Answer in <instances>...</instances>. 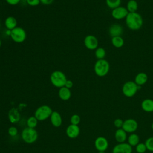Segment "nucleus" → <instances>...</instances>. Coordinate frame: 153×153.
I'll list each match as a JSON object with an SVG mask.
<instances>
[{
    "label": "nucleus",
    "mask_w": 153,
    "mask_h": 153,
    "mask_svg": "<svg viewBox=\"0 0 153 153\" xmlns=\"http://www.w3.org/2000/svg\"><path fill=\"white\" fill-rule=\"evenodd\" d=\"M58 94L60 99L63 100H68L71 97V91L70 89L65 87H63L59 88Z\"/></svg>",
    "instance_id": "nucleus-17"
},
{
    "label": "nucleus",
    "mask_w": 153,
    "mask_h": 153,
    "mask_svg": "<svg viewBox=\"0 0 153 153\" xmlns=\"http://www.w3.org/2000/svg\"><path fill=\"white\" fill-rule=\"evenodd\" d=\"M111 41L112 45L116 48H121L124 45V41L121 36L112 38Z\"/></svg>",
    "instance_id": "nucleus-24"
},
{
    "label": "nucleus",
    "mask_w": 153,
    "mask_h": 153,
    "mask_svg": "<svg viewBox=\"0 0 153 153\" xmlns=\"http://www.w3.org/2000/svg\"><path fill=\"white\" fill-rule=\"evenodd\" d=\"M139 87V86H138L135 82L129 81L123 84L122 87V92L125 96L131 97L136 94Z\"/></svg>",
    "instance_id": "nucleus-7"
},
{
    "label": "nucleus",
    "mask_w": 153,
    "mask_h": 153,
    "mask_svg": "<svg viewBox=\"0 0 153 153\" xmlns=\"http://www.w3.org/2000/svg\"><path fill=\"white\" fill-rule=\"evenodd\" d=\"M121 2V0H106V4L107 6L112 10L120 7Z\"/></svg>",
    "instance_id": "nucleus-25"
},
{
    "label": "nucleus",
    "mask_w": 153,
    "mask_h": 153,
    "mask_svg": "<svg viewBox=\"0 0 153 153\" xmlns=\"http://www.w3.org/2000/svg\"><path fill=\"white\" fill-rule=\"evenodd\" d=\"M0 27H1V20H0Z\"/></svg>",
    "instance_id": "nucleus-39"
},
{
    "label": "nucleus",
    "mask_w": 153,
    "mask_h": 153,
    "mask_svg": "<svg viewBox=\"0 0 153 153\" xmlns=\"http://www.w3.org/2000/svg\"><path fill=\"white\" fill-rule=\"evenodd\" d=\"M26 4L32 7H35L40 4L39 0H26Z\"/></svg>",
    "instance_id": "nucleus-33"
},
{
    "label": "nucleus",
    "mask_w": 153,
    "mask_h": 153,
    "mask_svg": "<svg viewBox=\"0 0 153 153\" xmlns=\"http://www.w3.org/2000/svg\"><path fill=\"white\" fill-rule=\"evenodd\" d=\"M134 1H137V0H134Z\"/></svg>",
    "instance_id": "nucleus-40"
},
{
    "label": "nucleus",
    "mask_w": 153,
    "mask_h": 153,
    "mask_svg": "<svg viewBox=\"0 0 153 153\" xmlns=\"http://www.w3.org/2000/svg\"><path fill=\"white\" fill-rule=\"evenodd\" d=\"M80 132L79 127L78 125L70 124L68 126L66 130V133L67 136L71 139H74L77 137Z\"/></svg>",
    "instance_id": "nucleus-13"
},
{
    "label": "nucleus",
    "mask_w": 153,
    "mask_h": 153,
    "mask_svg": "<svg viewBox=\"0 0 153 153\" xmlns=\"http://www.w3.org/2000/svg\"><path fill=\"white\" fill-rule=\"evenodd\" d=\"M17 129L16 127L14 126H11L10 127L8 130V133L9 134L10 136H12V137H14V136H16L17 134Z\"/></svg>",
    "instance_id": "nucleus-31"
},
{
    "label": "nucleus",
    "mask_w": 153,
    "mask_h": 153,
    "mask_svg": "<svg viewBox=\"0 0 153 153\" xmlns=\"http://www.w3.org/2000/svg\"><path fill=\"white\" fill-rule=\"evenodd\" d=\"M128 14V11L127 10V8L123 7H120V6L113 9L111 13L113 18L117 20L126 18Z\"/></svg>",
    "instance_id": "nucleus-12"
},
{
    "label": "nucleus",
    "mask_w": 153,
    "mask_h": 153,
    "mask_svg": "<svg viewBox=\"0 0 153 153\" xmlns=\"http://www.w3.org/2000/svg\"><path fill=\"white\" fill-rule=\"evenodd\" d=\"M145 144L148 150L153 152V137H150L148 138L146 140Z\"/></svg>",
    "instance_id": "nucleus-29"
},
{
    "label": "nucleus",
    "mask_w": 153,
    "mask_h": 153,
    "mask_svg": "<svg viewBox=\"0 0 153 153\" xmlns=\"http://www.w3.org/2000/svg\"><path fill=\"white\" fill-rule=\"evenodd\" d=\"M151 128H152V130H153V123H152V125H151Z\"/></svg>",
    "instance_id": "nucleus-38"
},
{
    "label": "nucleus",
    "mask_w": 153,
    "mask_h": 153,
    "mask_svg": "<svg viewBox=\"0 0 153 153\" xmlns=\"http://www.w3.org/2000/svg\"><path fill=\"white\" fill-rule=\"evenodd\" d=\"M147 150L145 143H139L136 146V151L137 153H144Z\"/></svg>",
    "instance_id": "nucleus-28"
},
{
    "label": "nucleus",
    "mask_w": 153,
    "mask_h": 153,
    "mask_svg": "<svg viewBox=\"0 0 153 153\" xmlns=\"http://www.w3.org/2000/svg\"><path fill=\"white\" fill-rule=\"evenodd\" d=\"M53 111L48 105H42L38 107L35 111L34 116L38 121H44L48 118Z\"/></svg>",
    "instance_id": "nucleus-5"
},
{
    "label": "nucleus",
    "mask_w": 153,
    "mask_h": 153,
    "mask_svg": "<svg viewBox=\"0 0 153 153\" xmlns=\"http://www.w3.org/2000/svg\"><path fill=\"white\" fill-rule=\"evenodd\" d=\"M105 56H106V51L103 48L99 47L96 49L95 56L98 60L104 59Z\"/></svg>",
    "instance_id": "nucleus-26"
},
{
    "label": "nucleus",
    "mask_w": 153,
    "mask_h": 153,
    "mask_svg": "<svg viewBox=\"0 0 153 153\" xmlns=\"http://www.w3.org/2000/svg\"><path fill=\"white\" fill-rule=\"evenodd\" d=\"M126 23L130 29L137 30L142 27L143 20L140 14L136 12L128 13L126 17Z\"/></svg>",
    "instance_id": "nucleus-1"
},
{
    "label": "nucleus",
    "mask_w": 153,
    "mask_h": 153,
    "mask_svg": "<svg viewBox=\"0 0 153 153\" xmlns=\"http://www.w3.org/2000/svg\"><path fill=\"white\" fill-rule=\"evenodd\" d=\"M132 146L128 143H119L112 149V153H131Z\"/></svg>",
    "instance_id": "nucleus-11"
},
{
    "label": "nucleus",
    "mask_w": 153,
    "mask_h": 153,
    "mask_svg": "<svg viewBox=\"0 0 153 153\" xmlns=\"http://www.w3.org/2000/svg\"><path fill=\"white\" fill-rule=\"evenodd\" d=\"M137 122L133 118H128L124 121L121 128H123L126 133H133L137 130Z\"/></svg>",
    "instance_id": "nucleus-8"
},
{
    "label": "nucleus",
    "mask_w": 153,
    "mask_h": 153,
    "mask_svg": "<svg viewBox=\"0 0 153 153\" xmlns=\"http://www.w3.org/2000/svg\"><path fill=\"white\" fill-rule=\"evenodd\" d=\"M21 136L25 142L27 143H32L37 140L38 134L35 128L27 127L22 130Z\"/></svg>",
    "instance_id": "nucleus-4"
},
{
    "label": "nucleus",
    "mask_w": 153,
    "mask_h": 153,
    "mask_svg": "<svg viewBox=\"0 0 153 153\" xmlns=\"http://www.w3.org/2000/svg\"><path fill=\"white\" fill-rule=\"evenodd\" d=\"M8 118L11 123H16L20 120V115L19 112L15 109L13 108L8 112Z\"/></svg>",
    "instance_id": "nucleus-21"
},
{
    "label": "nucleus",
    "mask_w": 153,
    "mask_h": 153,
    "mask_svg": "<svg viewBox=\"0 0 153 153\" xmlns=\"http://www.w3.org/2000/svg\"><path fill=\"white\" fill-rule=\"evenodd\" d=\"M6 2L11 5H16L21 2V0H5Z\"/></svg>",
    "instance_id": "nucleus-34"
},
{
    "label": "nucleus",
    "mask_w": 153,
    "mask_h": 153,
    "mask_svg": "<svg viewBox=\"0 0 153 153\" xmlns=\"http://www.w3.org/2000/svg\"><path fill=\"white\" fill-rule=\"evenodd\" d=\"M84 44L85 47L90 50H96L99 44L97 38L93 35H87L84 39Z\"/></svg>",
    "instance_id": "nucleus-9"
},
{
    "label": "nucleus",
    "mask_w": 153,
    "mask_h": 153,
    "mask_svg": "<svg viewBox=\"0 0 153 153\" xmlns=\"http://www.w3.org/2000/svg\"><path fill=\"white\" fill-rule=\"evenodd\" d=\"M148 77L146 73L139 72L135 76L134 82L138 86H141L145 84L148 81Z\"/></svg>",
    "instance_id": "nucleus-20"
},
{
    "label": "nucleus",
    "mask_w": 153,
    "mask_h": 153,
    "mask_svg": "<svg viewBox=\"0 0 153 153\" xmlns=\"http://www.w3.org/2000/svg\"><path fill=\"white\" fill-rule=\"evenodd\" d=\"M40 1V3H41L43 5H48L51 4L54 0H39Z\"/></svg>",
    "instance_id": "nucleus-36"
},
{
    "label": "nucleus",
    "mask_w": 153,
    "mask_h": 153,
    "mask_svg": "<svg viewBox=\"0 0 153 153\" xmlns=\"http://www.w3.org/2000/svg\"><path fill=\"white\" fill-rule=\"evenodd\" d=\"M50 81L56 87L61 88L65 86L67 80L65 74L60 71H54L50 75Z\"/></svg>",
    "instance_id": "nucleus-2"
},
{
    "label": "nucleus",
    "mask_w": 153,
    "mask_h": 153,
    "mask_svg": "<svg viewBox=\"0 0 153 153\" xmlns=\"http://www.w3.org/2000/svg\"><path fill=\"white\" fill-rule=\"evenodd\" d=\"M80 121H81L80 117L77 114L72 115L70 119V122L71 124H74V125H78L79 123H80Z\"/></svg>",
    "instance_id": "nucleus-30"
},
{
    "label": "nucleus",
    "mask_w": 153,
    "mask_h": 153,
    "mask_svg": "<svg viewBox=\"0 0 153 153\" xmlns=\"http://www.w3.org/2000/svg\"><path fill=\"white\" fill-rule=\"evenodd\" d=\"M38 120L36 118L35 116H32L28 118L27 120V125L28 127L35 128V127L37 126Z\"/></svg>",
    "instance_id": "nucleus-27"
},
{
    "label": "nucleus",
    "mask_w": 153,
    "mask_h": 153,
    "mask_svg": "<svg viewBox=\"0 0 153 153\" xmlns=\"http://www.w3.org/2000/svg\"><path fill=\"white\" fill-rule=\"evenodd\" d=\"M115 139L118 143H123L127 139V133L123 128H118L115 132Z\"/></svg>",
    "instance_id": "nucleus-18"
},
{
    "label": "nucleus",
    "mask_w": 153,
    "mask_h": 153,
    "mask_svg": "<svg viewBox=\"0 0 153 153\" xmlns=\"http://www.w3.org/2000/svg\"><path fill=\"white\" fill-rule=\"evenodd\" d=\"M73 85H74L73 82H72L71 80L67 79L66 81V83H65V85L64 87H66V88L70 89V88H71L73 87Z\"/></svg>",
    "instance_id": "nucleus-35"
},
{
    "label": "nucleus",
    "mask_w": 153,
    "mask_h": 153,
    "mask_svg": "<svg viewBox=\"0 0 153 153\" xmlns=\"http://www.w3.org/2000/svg\"><path fill=\"white\" fill-rule=\"evenodd\" d=\"M1 45H2V41H1V39H0V48H1Z\"/></svg>",
    "instance_id": "nucleus-37"
},
{
    "label": "nucleus",
    "mask_w": 153,
    "mask_h": 153,
    "mask_svg": "<svg viewBox=\"0 0 153 153\" xmlns=\"http://www.w3.org/2000/svg\"><path fill=\"white\" fill-rule=\"evenodd\" d=\"M94 146L99 152H103L108 148V141L105 137L99 136L94 141Z\"/></svg>",
    "instance_id": "nucleus-10"
},
{
    "label": "nucleus",
    "mask_w": 153,
    "mask_h": 153,
    "mask_svg": "<svg viewBox=\"0 0 153 153\" xmlns=\"http://www.w3.org/2000/svg\"><path fill=\"white\" fill-rule=\"evenodd\" d=\"M139 140L140 139L139 136L134 133L130 134V135L128 137V143L131 146H136L139 143Z\"/></svg>",
    "instance_id": "nucleus-22"
},
{
    "label": "nucleus",
    "mask_w": 153,
    "mask_h": 153,
    "mask_svg": "<svg viewBox=\"0 0 153 153\" xmlns=\"http://www.w3.org/2000/svg\"><path fill=\"white\" fill-rule=\"evenodd\" d=\"M141 108L146 112H153V100L151 99H144L141 103Z\"/></svg>",
    "instance_id": "nucleus-19"
},
{
    "label": "nucleus",
    "mask_w": 153,
    "mask_h": 153,
    "mask_svg": "<svg viewBox=\"0 0 153 153\" xmlns=\"http://www.w3.org/2000/svg\"><path fill=\"white\" fill-rule=\"evenodd\" d=\"M110 66L108 62L105 59L97 60L94 66L95 74L99 76H104L109 71Z\"/></svg>",
    "instance_id": "nucleus-3"
},
{
    "label": "nucleus",
    "mask_w": 153,
    "mask_h": 153,
    "mask_svg": "<svg viewBox=\"0 0 153 153\" xmlns=\"http://www.w3.org/2000/svg\"><path fill=\"white\" fill-rule=\"evenodd\" d=\"M127 10L128 13L136 12L138 8V4L136 1L129 0L127 4Z\"/></svg>",
    "instance_id": "nucleus-23"
},
{
    "label": "nucleus",
    "mask_w": 153,
    "mask_h": 153,
    "mask_svg": "<svg viewBox=\"0 0 153 153\" xmlns=\"http://www.w3.org/2000/svg\"><path fill=\"white\" fill-rule=\"evenodd\" d=\"M50 121L55 127H59L62 125V118L60 114L57 111H53L50 117Z\"/></svg>",
    "instance_id": "nucleus-15"
},
{
    "label": "nucleus",
    "mask_w": 153,
    "mask_h": 153,
    "mask_svg": "<svg viewBox=\"0 0 153 153\" xmlns=\"http://www.w3.org/2000/svg\"><path fill=\"white\" fill-rule=\"evenodd\" d=\"M4 25L8 30H11L17 27V20L13 16H8L5 19Z\"/></svg>",
    "instance_id": "nucleus-16"
},
{
    "label": "nucleus",
    "mask_w": 153,
    "mask_h": 153,
    "mask_svg": "<svg viewBox=\"0 0 153 153\" xmlns=\"http://www.w3.org/2000/svg\"><path fill=\"white\" fill-rule=\"evenodd\" d=\"M123 33V29L121 25L119 24H113L109 28V34L113 38L115 36H121Z\"/></svg>",
    "instance_id": "nucleus-14"
},
{
    "label": "nucleus",
    "mask_w": 153,
    "mask_h": 153,
    "mask_svg": "<svg viewBox=\"0 0 153 153\" xmlns=\"http://www.w3.org/2000/svg\"><path fill=\"white\" fill-rule=\"evenodd\" d=\"M26 32L24 29L17 26L11 30L10 37L12 40L16 43H22L26 39Z\"/></svg>",
    "instance_id": "nucleus-6"
},
{
    "label": "nucleus",
    "mask_w": 153,
    "mask_h": 153,
    "mask_svg": "<svg viewBox=\"0 0 153 153\" xmlns=\"http://www.w3.org/2000/svg\"><path fill=\"white\" fill-rule=\"evenodd\" d=\"M124 121L121 118H117L114 121V125L117 128H121Z\"/></svg>",
    "instance_id": "nucleus-32"
}]
</instances>
